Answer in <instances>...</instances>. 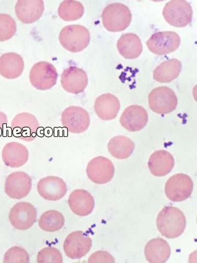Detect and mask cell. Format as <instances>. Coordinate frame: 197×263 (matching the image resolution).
I'll return each mask as SVG.
<instances>
[{
  "mask_svg": "<svg viewBox=\"0 0 197 263\" xmlns=\"http://www.w3.org/2000/svg\"><path fill=\"white\" fill-rule=\"evenodd\" d=\"M158 230L167 238H176L184 231L185 217L177 207L167 206L161 211L156 219Z\"/></svg>",
  "mask_w": 197,
  "mask_h": 263,
  "instance_id": "1",
  "label": "cell"
},
{
  "mask_svg": "<svg viewBox=\"0 0 197 263\" xmlns=\"http://www.w3.org/2000/svg\"><path fill=\"white\" fill-rule=\"evenodd\" d=\"M130 10L121 3H113L106 7L101 14L102 23L106 30L112 32L125 30L130 24Z\"/></svg>",
  "mask_w": 197,
  "mask_h": 263,
  "instance_id": "2",
  "label": "cell"
},
{
  "mask_svg": "<svg viewBox=\"0 0 197 263\" xmlns=\"http://www.w3.org/2000/svg\"><path fill=\"white\" fill-rule=\"evenodd\" d=\"M61 46L72 53L81 52L90 43V34L85 27L80 25L65 26L59 33Z\"/></svg>",
  "mask_w": 197,
  "mask_h": 263,
  "instance_id": "3",
  "label": "cell"
},
{
  "mask_svg": "<svg viewBox=\"0 0 197 263\" xmlns=\"http://www.w3.org/2000/svg\"><path fill=\"white\" fill-rule=\"evenodd\" d=\"M148 103L150 109L155 113L166 115L176 109L178 98L172 89L166 86H161L150 91Z\"/></svg>",
  "mask_w": 197,
  "mask_h": 263,
  "instance_id": "4",
  "label": "cell"
},
{
  "mask_svg": "<svg viewBox=\"0 0 197 263\" xmlns=\"http://www.w3.org/2000/svg\"><path fill=\"white\" fill-rule=\"evenodd\" d=\"M58 74L55 66L47 61H39L32 66L30 72L32 86L38 90H48L57 82Z\"/></svg>",
  "mask_w": 197,
  "mask_h": 263,
  "instance_id": "5",
  "label": "cell"
},
{
  "mask_svg": "<svg viewBox=\"0 0 197 263\" xmlns=\"http://www.w3.org/2000/svg\"><path fill=\"white\" fill-rule=\"evenodd\" d=\"M162 14L169 25L180 28L190 23L192 19L193 10L187 2L173 0L165 5Z\"/></svg>",
  "mask_w": 197,
  "mask_h": 263,
  "instance_id": "6",
  "label": "cell"
},
{
  "mask_svg": "<svg viewBox=\"0 0 197 263\" xmlns=\"http://www.w3.org/2000/svg\"><path fill=\"white\" fill-rule=\"evenodd\" d=\"M193 183L189 176L183 173L174 175L168 179L165 192L169 200L180 202L188 199L193 192Z\"/></svg>",
  "mask_w": 197,
  "mask_h": 263,
  "instance_id": "7",
  "label": "cell"
},
{
  "mask_svg": "<svg viewBox=\"0 0 197 263\" xmlns=\"http://www.w3.org/2000/svg\"><path fill=\"white\" fill-rule=\"evenodd\" d=\"M39 127L36 117L27 112L15 116L11 124L13 136L25 142H31L36 139Z\"/></svg>",
  "mask_w": 197,
  "mask_h": 263,
  "instance_id": "8",
  "label": "cell"
},
{
  "mask_svg": "<svg viewBox=\"0 0 197 263\" xmlns=\"http://www.w3.org/2000/svg\"><path fill=\"white\" fill-rule=\"evenodd\" d=\"M180 37L174 31L158 32L152 35L146 43L151 53L157 55L170 53L179 48Z\"/></svg>",
  "mask_w": 197,
  "mask_h": 263,
  "instance_id": "9",
  "label": "cell"
},
{
  "mask_svg": "<svg viewBox=\"0 0 197 263\" xmlns=\"http://www.w3.org/2000/svg\"><path fill=\"white\" fill-rule=\"evenodd\" d=\"M61 121L62 125L69 132L80 134L87 129L90 120L85 109L77 106H71L63 111Z\"/></svg>",
  "mask_w": 197,
  "mask_h": 263,
  "instance_id": "10",
  "label": "cell"
},
{
  "mask_svg": "<svg viewBox=\"0 0 197 263\" xmlns=\"http://www.w3.org/2000/svg\"><path fill=\"white\" fill-rule=\"evenodd\" d=\"M92 246V239L86 233L78 231L70 233L67 237L63 243V250L69 258L79 259L89 253Z\"/></svg>",
  "mask_w": 197,
  "mask_h": 263,
  "instance_id": "11",
  "label": "cell"
},
{
  "mask_svg": "<svg viewBox=\"0 0 197 263\" xmlns=\"http://www.w3.org/2000/svg\"><path fill=\"white\" fill-rule=\"evenodd\" d=\"M36 218L37 212L35 206L25 201L15 204L11 209L9 215L11 224L20 231L30 228L35 222Z\"/></svg>",
  "mask_w": 197,
  "mask_h": 263,
  "instance_id": "12",
  "label": "cell"
},
{
  "mask_svg": "<svg viewBox=\"0 0 197 263\" xmlns=\"http://www.w3.org/2000/svg\"><path fill=\"white\" fill-rule=\"evenodd\" d=\"M88 178L97 184L110 182L115 175V167L112 162L104 156H97L90 160L86 167Z\"/></svg>",
  "mask_w": 197,
  "mask_h": 263,
  "instance_id": "13",
  "label": "cell"
},
{
  "mask_svg": "<svg viewBox=\"0 0 197 263\" xmlns=\"http://www.w3.org/2000/svg\"><path fill=\"white\" fill-rule=\"evenodd\" d=\"M32 187V180L24 172L11 173L5 182V192L11 198L20 199L29 194Z\"/></svg>",
  "mask_w": 197,
  "mask_h": 263,
  "instance_id": "14",
  "label": "cell"
},
{
  "mask_svg": "<svg viewBox=\"0 0 197 263\" xmlns=\"http://www.w3.org/2000/svg\"><path fill=\"white\" fill-rule=\"evenodd\" d=\"M62 87L67 92L80 93L84 91L88 84V78L84 71L77 66H72L65 69L61 76Z\"/></svg>",
  "mask_w": 197,
  "mask_h": 263,
  "instance_id": "15",
  "label": "cell"
},
{
  "mask_svg": "<svg viewBox=\"0 0 197 263\" xmlns=\"http://www.w3.org/2000/svg\"><path fill=\"white\" fill-rule=\"evenodd\" d=\"M148 115L147 111L141 106H129L123 111L120 122L122 126L131 132L143 129L147 124Z\"/></svg>",
  "mask_w": 197,
  "mask_h": 263,
  "instance_id": "16",
  "label": "cell"
},
{
  "mask_svg": "<svg viewBox=\"0 0 197 263\" xmlns=\"http://www.w3.org/2000/svg\"><path fill=\"white\" fill-rule=\"evenodd\" d=\"M37 191L45 200L56 201L64 197L67 189L66 183L60 177L48 176L39 181Z\"/></svg>",
  "mask_w": 197,
  "mask_h": 263,
  "instance_id": "17",
  "label": "cell"
},
{
  "mask_svg": "<svg viewBox=\"0 0 197 263\" xmlns=\"http://www.w3.org/2000/svg\"><path fill=\"white\" fill-rule=\"evenodd\" d=\"M43 11L44 3L42 0H20L15 7L17 18L25 24H31L38 20Z\"/></svg>",
  "mask_w": 197,
  "mask_h": 263,
  "instance_id": "18",
  "label": "cell"
},
{
  "mask_svg": "<svg viewBox=\"0 0 197 263\" xmlns=\"http://www.w3.org/2000/svg\"><path fill=\"white\" fill-rule=\"evenodd\" d=\"M68 203L73 213L79 216H86L91 214L95 205L93 196L83 189L73 191L69 196Z\"/></svg>",
  "mask_w": 197,
  "mask_h": 263,
  "instance_id": "19",
  "label": "cell"
},
{
  "mask_svg": "<svg viewBox=\"0 0 197 263\" xmlns=\"http://www.w3.org/2000/svg\"><path fill=\"white\" fill-rule=\"evenodd\" d=\"M29 158V152L24 144L11 142L6 144L2 151L4 164L12 168L25 165Z\"/></svg>",
  "mask_w": 197,
  "mask_h": 263,
  "instance_id": "20",
  "label": "cell"
},
{
  "mask_svg": "<svg viewBox=\"0 0 197 263\" xmlns=\"http://www.w3.org/2000/svg\"><path fill=\"white\" fill-rule=\"evenodd\" d=\"M120 109V101L114 95L104 93L95 100L94 110L101 120L110 121L115 119Z\"/></svg>",
  "mask_w": 197,
  "mask_h": 263,
  "instance_id": "21",
  "label": "cell"
},
{
  "mask_svg": "<svg viewBox=\"0 0 197 263\" xmlns=\"http://www.w3.org/2000/svg\"><path fill=\"white\" fill-rule=\"evenodd\" d=\"M24 68V59L18 53H6L0 57V75L6 79L18 78L21 75Z\"/></svg>",
  "mask_w": 197,
  "mask_h": 263,
  "instance_id": "22",
  "label": "cell"
},
{
  "mask_svg": "<svg viewBox=\"0 0 197 263\" xmlns=\"http://www.w3.org/2000/svg\"><path fill=\"white\" fill-rule=\"evenodd\" d=\"M174 164L172 155L165 150L155 151L150 156L148 163L150 173L156 177L168 175L172 170Z\"/></svg>",
  "mask_w": 197,
  "mask_h": 263,
  "instance_id": "23",
  "label": "cell"
},
{
  "mask_svg": "<svg viewBox=\"0 0 197 263\" xmlns=\"http://www.w3.org/2000/svg\"><path fill=\"white\" fill-rule=\"evenodd\" d=\"M144 254L146 260L151 263L165 262L170 257V245L161 238L151 239L146 244Z\"/></svg>",
  "mask_w": 197,
  "mask_h": 263,
  "instance_id": "24",
  "label": "cell"
},
{
  "mask_svg": "<svg viewBox=\"0 0 197 263\" xmlns=\"http://www.w3.org/2000/svg\"><path fill=\"white\" fill-rule=\"evenodd\" d=\"M118 52L126 59L138 58L143 51V45L140 38L134 33L122 35L117 43Z\"/></svg>",
  "mask_w": 197,
  "mask_h": 263,
  "instance_id": "25",
  "label": "cell"
},
{
  "mask_svg": "<svg viewBox=\"0 0 197 263\" xmlns=\"http://www.w3.org/2000/svg\"><path fill=\"white\" fill-rule=\"evenodd\" d=\"M181 70V63L173 58L164 61L157 67L154 72V78L161 83H170L178 78Z\"/></svg>",
  "mask_w": 197,
  "mask_h": 263,
  "instance_id": "26",
  "label": "cell"
},
{
  "mask_svg": "<svg viewBox=\"0 0 197 263\" xmlns=\"http://www.w3.org/2000/svg\"><path fill=\"white\" fill-rule=\"evenodd\" d=\"M134 148L135 144L132 140L122 136L112 138L108 144L109 153L113 157L120 160L128 158Z\"/></svg>",
  "mask_w": 197,
  "mask_h": 263,
  "instance_id": "27",
  "label": "cell"
},
{
  "mask_svg": "<svg viewBox=\"0 0 197 263\" xmlns=\"http://www.w3.org/2000/svg\"><path fill=\"white\" fill-rule=\"evenodd\" d=\"M64 217L56 210L45 212L39 217L38 226L43 231L54 232L60 230L64 224Z\"/></svg>",
  "mask_w": 197,
  "mask_h": 263,
  "instance_id": "28",
  "label": "cell"
},
{
  "mask_svg": "<svg viewBox=\"0 0 197 263\" xmlns=\"http://www.w3.org/2000/svg\"><path fill=\"white\" fill-rule=\"evenodd\" d=\"M84 11L83 5L80 2L68 0L60 3L58 15L64 21H75L82 17Z\"/></svg>",
  "mask_w": 197,
  "mask_h": 263,
  "instance_id": "29",
  "label": "cell"
},
{
  "mask_svg": "<svg viewBox=\"0 0 197 263\" xmlns=\"http://www.w3.org/2000/svg\"><path fill=\"white\" fill-rule=\"evenodd\" d=\"M16 32V24L13 18L7 14H0V42L8 41Z\"/></svg>",
  "mask_w": 197,
  "mask_h": 263,
  "instance_id": "30",
  "label": "cell"
},
{
  "mask_svg": "<svg viewBox=\"0 0 197 263\" xmlns=\"http://www.w3.org/2000/svg\"><path fill=\"white\" fill-rule=\"evenodd\" d=\"M30 256L24 249L14 246L9 249L4 255V263H29Z\"/></svg>",
  "mask_w": 197,
  "mask_h": 263,
  "instance_id": "31",
  "label": "cell"
},
{
  "mask_svg": "<svg viewBox=\"0 0 197 263\" xmlns=\"http://www.w3.org/2000/svg\"><path fill=\"white\" fill-rule=\"evenodd\" d=\"M37 260L38 263H61L63 262V257L58 249L49 246L39 252Z\"/></svg>",
  "mask_w": 197,
  "mask_h": 263,
  "instance_id": "32",
  "label": "cell"
},
{
  "mask_svg": "<svg viewBox=\"0 0 197 263\" xmlns=\"http://www.w3.org/2000/svg\"><path fill=\"white\" fill-rule=\"evenodd\" d=\"M88 262H111L115 263L114 257L105 251H96L89 257Z\"/></svg>",
  "mask_w": 197,
  "mask_h": 263,
  "instance_id": "33",
  "label": "cell"
},
{
  "mask_svg": "<svg viewBox=\"0 0 197 263\" xmlns=\"http://www.w3.org/2000/svg\"><path fill=\"white\" fill-rule=\"evenodd\" d=\"M8 123V117L3 111H0V131H2L4 127L7 125Z\"/></svg>",
  "mask_w": 197,
  "mask_h": 263,
  "instance_id": "34",
  "label": "cell"
}]
</instances>
